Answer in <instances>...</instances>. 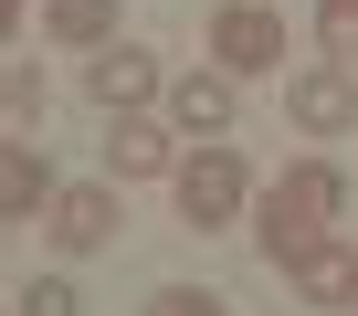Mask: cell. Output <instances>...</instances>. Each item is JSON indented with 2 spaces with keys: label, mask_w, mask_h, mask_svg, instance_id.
Wrapping results in <instances>:
<instances>
[{
  "label": "cell",
  "mask_w": 358,
  "mask_h": 316,
  "mask_svg": "<svg viewBox=\"0 0 358 316\" xmlns=\"http://www.w3.org/2000/svg\"><path fill=\"white\" fill-rule=\"evenodd\" d=\"M348 211V169H337V158H295V169L264 190V222H253V243H264V264L285 274L295 253H316V243H337L327 222Z\"/></svg>",
  "instance_id": "obj_1"
},
{
  "label": "cell",
  "mask_w": 358,
  "mask_h": 316,
  "mask_svg": "<svg viewBox=\"0 0 358 316\" xmlns=\"http://www.w3.org/2000/svg\"><path fill=\"white\" fill-rule=\"evenodd\" d=\"M179 222H190V232H222L243 201H253V169H243V148L222 137V148H201V158H179Z\"/></svg>",
  "instance_id": "obj_2"
},
{
  "label": "cell",
  "mask_w": 358,
  "mask_h": 316,
  "mask_svg": "<svg viewBox=\"0 0 358 316\" xmlns=\"http://www.w3.org/2000/svg\"><path fill=\"white\" fill-rule=\"evenodd\" d=\"M85 95H95L106 116H148V106H169V74H158V53H137V43H106V53L85 64Z\"/></svg>",
  "instance_id": "obj_3"
},
{
  "label": "cell",
  "mask_w": 358,
  "mask_h": 316,
  "mask_svg": "<svg viewBox=\"0 0 358 316\" xmlns=\"http://www.w3.org/2000/svg\"><path fill=\"white\" fill-rule=\"evenodd\" d=\"M211 53H222V74H274L285 64V22L264 0H232V11H211Z\"/></svg>",
  "instance_id": "obj_4"
},
{
  "label": "cell",
  "mask_w": 358,
  "mask_h": 316,
  "mask_svg": "<svg viewBox=\"0 0 358 316\" xmlns=\"http://www.w3.org/2000/svg\"><path fill=\"white\" fill-rule=\"evenodd\" d=\"M285 116H295L306 137H348V127H358V85H348V64H306V74H285Z\"/></svg>",
  "instance_id": "obj_5"
},
{
  "label": "cell",
  "mask_w": 358,
  "mask_h": 316,
  "mask_svg": "<svg viewBox=\"0 0 358 316\" xmlns=\"http://www.w3.org/2000/svg\"><path fill=\"white\" fill-rule=\"evenodd\" d=\"M43 232H53V253H106L116 243V190H53V211H43Z\"/></svg>",
  "instance_id": "obj_6"
},
{
  "label": "cell",
  "mask_w": 358,
  "mask_h": 316,
  "mask_svg": "<svg viewBox=\"0 0 358 316\" xmlns=\"http://www.w3.org/2000/svg\"><path fill=\"white\" fill-rule=\"evenodd\" d=\"M169 137H179L169 116H116L106 169H116V180H179V148H169Z\"/></svg>",
  "instance_id": "obj_7"
},
{
  "label": "cell",
  "mask_w": 358,
  "mask_h": 316,
  "mask_svg": "<svg viewBox=\"0 0 358 316\" xmlns=\"http://www.w3.org/2000/svg\"><path fill=\"white\" fill-rule=\"evenodd\" d=\"M169 127L222 148V137H232V74H222V64H211V74H179V85H169Z\"/></svg>",
  "instance_id": "obj_8"
},
{
  "label": "cell",
  "mask_w": 358,
  "mask_h": 316,
  "mask_svg": "<svg viewBox=\"0 0 358 316\" xmlns=\"http://www.w3.org/2000/svg\"><path fill=\"white\" fill-rule=\"evenodd\" d=\"M32 211H53V158L32 137H0V222H32Z\"/></svg>",
  "instance_id": "obj_9"
},
{
  "label": "cell",
  "mask_w": 358,
  "mask_h": 316,
  "mask_svg": "<svg viewBox=\"0 0 358 316\" xmlns=\"http://www.w3.org/2000/svg\"><path fill=\"white\" fill-rule=\"evenodd\" d=\"M285 285H295L306 306H358V253H348V243H316V253L285 264Z\"/></svg>",
  "instance_id": "obj_10"
},
{
  "label": "cell",
  "mask_w": 358,
  "mask_h": 316,
  "mask_svg": "<svg viewBox=\"0 0 358 316\" xmlns=\"http://www.w3.org/2000/svg\"><path fill=\"white\" fill-rule=\"evenodd\" d=\"M43 32H53V43H74V53L95 64V53L116 43V0H53V11H43Z\"/></svg>",
  "instance_id": "obj_11"
},
{
  "label": "cell",
  "mask_w": 358,
  "mask_h": 316,
  "mask_svg": "<svg viewBox=\"0 0 358 316\" xmlns=\"http://www.w3.org/2000/svg\"><path fill=\"white\" fill-rule=\"evenodd\" d=\"M148 316H232V306H222V295H201V285H158V295H148Z\"/></svg>",
  "instance_id": "obj_12"
},
{
  "label": "cell",
  "mask_w": 358,
  "mask_h": 316,
  "mask_svg": "<svg viewBox=\"0 0 358 316\" xmlns=\"http://www.w3.org/2000/svg\"><path fill=\"white\" fill-rule=\"evenodd\" d=\"M22 316H85V295H74V285H64V274H43V285H32V295H22Z\"/></svg>",
  "instance_id": "obj_13"
},
{
  "label": "cell",
  "mask_w": 358,
  "mask_h": 316,
  "mask_svg": "<svg viewBox=\"0 0 358 316\" xmlns=\"http://www.w3.org/2000/svg\"><path fill=\"white\" fill-rule=\"evenodd\" d=\"M316 32H327V64H358V11H316Z\"/></svg>",
  "instance_id": "obj_14"
},
{
  "label": "cell",
  "mask_w": 358,
  "mask_h": 316,
  "mask_svg": "<svg viewBox=\"0 0 358 316\" xmlns=\"http://www.w3.org/2000/svg\"><path fill=\"white\" fill-rule=\"evenodd\" d=\"M11 116H22V127H43V74H32V64L11 74Z\"/></svg>",
  "instance_id": "obj_15"
},
{
  "label": "cell",
  "mask_w": 358,
  "mask_h": 316,
  "mask_svg": "<svg viewBox=\"0 0 358 316\" xmlns=\"http://www.w3.org/2000/svg\"><path fill=\"white\" fill-rule=\"evenodd\" d=\"M11 32H22V0H0V43H11Z\"/></svg>",
  "instance_id": "obj_16"
},
{
  "label": "cell",
  "mask_w": 358,
  "mask_h": 316,
  "mask_svg": "<svg viewBox=\"0 0 358 316\" xmlns=\"http://www.w3.org/2000/svg\"><path fill=\"white\" fill-rule=\"evenodd\" d=\"M316 11H358V0H316Z\"/></svg>",
  "instance_id": "obj_17"
},
{
  "label": "cell",
  "mask_w": 358,
  "mask_h": 316,
  "mask_svg": "<svg viewBox=\"0 0 358 316\" xmlns=\"http://www.w3.org/2000/svg\"><path fill=\"white\" fill-rule=\"evenodd\" d=\"M0 106H11V74H0Z\"/></svg>",
  "instance_id": "obj_18"
},
{
  "label": "cell",
  "mask_w": 358,
  "mask_h": 316,
  "mask_svg": "<svg viewBox=\"0 0 358 316\" xmlns=\"http://www.w3.org/2000/svg\"><path fill=\"white\" fill-rule=\"evenodd\" d=\"M0 316H11V306H0Z\"/></svg>",
  "instance_id": "obj_19"
}]
</instances>
